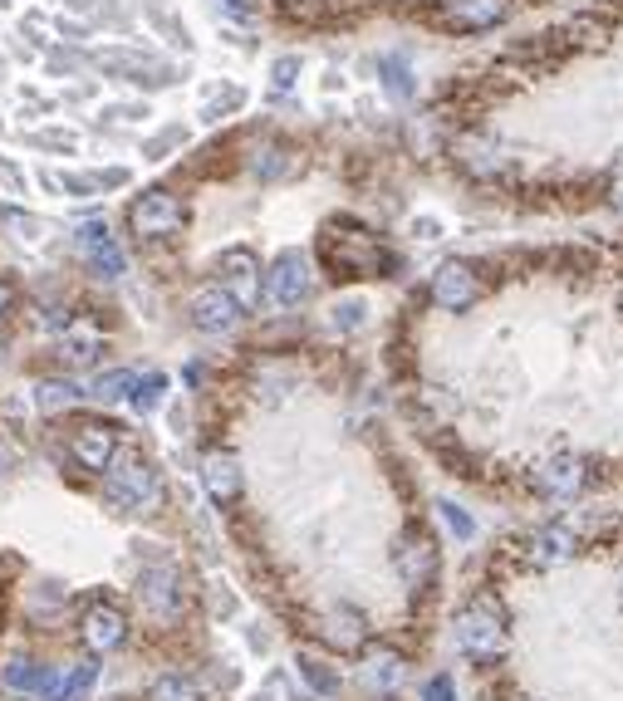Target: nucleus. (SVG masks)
I'll use <instances>...</instances> for the list:
<instances>
[{"instance_id": "1", "label": "nucleus", "mask_w": 623, "mask_h": 701, "mask_svg": "<svg viewBox=\"0 0 623 701\" xmlns=\"http://www.w3.org/2000/svg\"><path fill=\"white\" fill-rule=\"evenodd\" d=\"M452 642L462 657L472 662H496L505 652V618L496 603H466L456 613V628H452Z\"/></svg>"}, {"instance_id": "2", "label": "nucleus", "mask_w": 623, "mask_h": 701, "mask_svg": "<svg viewBox=\"0 0 623 701\" xmlns=\"http://www.w3.org/2000/svg\"><path fill=\"white\" fill-rule=\"evenodd\" d=\"M103 495H109L119 511H143V505L158 501V471L143 456H113L109 476H103Z\"/></svg>"}, {"instance_id": "3", "label": "nucleus", "mask_w": 623, "mask_h": 701, "mask_svg": "<svg viewBox=\"0 0 623 701\" xmlns=\"http://www.w3.org/2000/svg\"><path fill=\"white\" fill-rule=\"evenodd\" d=\"M266 295H270V305H280V309H295L315 295V266H309L305 250H280L270 275H266Z\"/></svg>"}, {"instance_id": "4", "label": "nucleus", "mask_w": 623, "mask_h": 701, "mask_svg": "<svg viewBox=\"0 0 623 701\" xmlns=\"http://www.w3.org/2000/svg\"><path fill=\"white\" fill-rule=\"evenodd\" d=\"M182 221H187V211H182V201L172 197V192H143L129 207V226H133V236H143V241L172 236V231H182Z\"/></svg>"}, {"instance_id": "5", "label": "nucleus", "mask_w": 623, "mask_h": 701, "mask_svg": "<svg viewBox=\"0 0 623 701\" xmlns=\"http://www.w3.org/2000/svg\"><path fill=\"white\" fill-rule=\"evenodd\" d=\"M217 275H221V290L236 299L241 309H256L260 299V260L251 246H231L217 256Z\"/></svg>"}, {"instance_id": "6", "label": "nucleus", "mask_w": 623, "mask_h": 701, "mask_svg": "<svg viewBox=\"0 0 623 701\" xmlns=\"http://www.w3.org/2000/svg\"><path fill=\"white\" fill-rule=\"evenodd\" d=\"M393 564H398V574H403V583L407 589H432L437 583V544H432V534L427 530H403V540H398V550H393Z\"/></svg>"}, {"instance_id": "7", "label": "nucleus", "mask_w": 623, "mask_h": 701, "mask_svg": "<svg viewBox=\"0 0 623 701\" xmlns=\"http://www.w3.org/2000/svg\"><path fill=\"white\" fill-rule=\"evenodd\" d=\"M187 315H192V329H201V334H231L246 309H241L221 285H201L197 295H192Z\"/></svg>"}, {"instance_id": "8", "label": "nucleus", "mask_w": 623, "mask_h": 701, "mask_svg": "<svg viewBox=\"0 0 623 701\" xmlns=\"http://www.w3.org/2000/svg\"><path fill=\"white\" fill-rule=\"evenodd\" d=\"M476 295H481V280H476V266H466V260H447V266L432 275V299H437V309H447V315L472 309Z\"/></svg>"}, {"instance_id": "9", "label": "nucleus", "mask_w": 623, "mask_h": 701, "mask_svg": "<svg viewBox=\"0 0 623 701\" xmlns=\"http://www.w3.org/2000/svg\"><path fill=\"white\" fill-rule=\"evenodd\" d=\"M70 452L84 471H109L113 456H119V432L109 422H84V427H74Z\"/></svg>"}, {"instance_id": "10", "label": "nucleus", "mask_w": 623, "mask_h": 701, "mask_svg": "<svg viewBox=\"0 0 623 701\" xmlns=\"http://www.w3.org/2000/svg\"><path fill=\"white\" fill-rule=\"evenodd\" d=\"M80 632H84V648L89 652H113L129 638V618H123V608H113V603H94V608H84Z\"/></svg>"}, {"instance_id": "11", "label": "nucleus", "mask_w": 623, "mask_h": 701, "mask_svg": "<svg viewBox=\"0 0 623 701\" xmlns=\"http://www.w3.org/2000/svg\"><path fill=\"white\" fill-rule=\"evenodd\" d=\"M80 250H84V260H89L103 280H119L123 266H129V260H123V246L109 236V226H103V221H89V226L80 231Z\"/></svg>"}, {"instance_id": "12", "label": "nucleus", "mask_w": 623, "mask_h": 701, "mask_svg": "<svg viewBox=\"0 0 623 701\" xmlns=\"http://www.w3.org/2000/svg\"><path fill=\"white\" fill-rule=\"evenodd\" d=\"M535 485H540L550 501H574L584 491V456H554L535 471Z\"/></svg>"}, {"instance_id": "13", "label": "nucleus", "mask_w": 623, "mask_h": 701, "mask_svg": "<svg viewBox=\"0 0 623 701\" xmlns=\"http://www.w3.org/2000/svg\"><path fill=\"white\" fill-rule=\"evenodd\" d=\"M138 593H143V603H148L158 618H172V613L182 608V579H178V569H172V564H158V569L143 574Z\"/></svg>"}, {"instance_id": "14", "label": "nucleus", "mask_w": 623, "mask_h": 701, "mask_svg": "<svg viewBox=\"0 0 623 701\" xmlns=\"http://www.w3.org/2000/svg\"><path fill=\"white\" fill-rule=\"evenodd\" d=\"M201 485L217 505H231L241 495V462L231 452H211L201 456Z\"/></svg>"}, {"instance_id": "15", "label": "nucleus", "mask_w": 623, "mask_h": 701, "mask_svg": "<svg viewBox=\"0 0 623 701\" xmlns=\"http://www.w3.org/2000/svg\"><path fill=\"white\" fill-rule=\"evenodd\" d=\"M574 530L564 520H554V525H540V530L530 534V559H535V569H554V564H564L574 554Z\"/></svg>"}, {"instance_id": "16", "label": "nucleus", "mask_w": 623, "mask_h": 701, "mask_svg": "<svg viewBox=\"0 0 623 701\" xmlns=\"http://www.w3.org/2000/svg\"><path fill=\"white\" fill-rule=\"evenodd\" d=\"M511 0H452V21L462 30H491V25L505 21Z\"/></svg>"}, {"instance_id": "17", "label": "nucleus", "mask_w": 623, "mask_h": 701, "mask_svg": "<svg viewBox=\"0 0 623 701\" xmlns=\"http://www.w3.org/2000/svg\"><path fill=\"white\" fill-rule=\"evenodd\" d=\"M378 79H383V94L393 103H413L417 99V79H413V70H407L403 54H383V60H378Z\"/></svg>"}, {"instance_id": "18", "label": "nucleus", "mask_w": 623, "mask_h": 701, "mask_svg": "<svg viewBox=\"0 0 623 701\" xmlns=\"http://www.w3.org/2000/svg\"><path fill=\"white\" fill-rule=\"evenodd\" d=\"M295 672H300V681H305L315 697H339V672L329 667L325 657H315V652H300L295 657Z\"/></svg>"}, {"instance_id": "19", "label": "nucleus", "mask_w": 623, "mask_h": 701, "mask_svg": "<svg viewBox=\"0 0 623 701\" xmlns=\"http://www.w3.org/2000/svg\"><path fill=\"white\" fill-rule=\"evenodd\" d=\"M403 672H407L403 652H393V648H378V652H368V667H364V677L374 681L378 691H393L398 681H403Z\"/></svg>"}, {"instance_id": "20", "label": "nucleus", "mask_w": 623, "mask_h": 701, "mask_svg": "<svg viewBox=\"0 0 623 701\" xmlns=\"http://www.w3.org/2000/svg\"><path fill=\"white\" fill-rule=\"evenodd\" d=\"M329 642H334L339 652L364 648V618H358L354 608H334L329 613Z\"/></svg>"}, {"instance_id": "21", "label": "nucleus", "mask_w": 623, "mask_h": 701, "mask_svg": "<svg viewBox=\"0 0 623 701\" xmlns=\"http://www.w3.org/2000/svg\"><path fill=\"white\" fill-rule=\"evenodd\" d=\"M133 383H138V373H129V368H113V373L94 378L89 397H99V403H123V397H133Z\"/></svg>"}, {"instance_id": "22", "label": "nucleus", "mask_w": 623, "mask_h": 701, "mask_svg": "<svg viewBox=\"0 0 623 701\" xmlns=\"http://www.w3.org/2000/svg\"><path fill=\"white\" fill-rule=\"evenodd\" d=\"M80 397L84 393L74 383H64V378H50V383L35 388V407H40V413H64V407H74Z\"/></svg>"}, {"instance_id": "23", "label": "nucleus", "mask_w": 623, "mask_h": 701, "mask_svg": "<svg viewBox=\"0 0 623 701\" xmlns=\"http://www.w3.org/2000/svg\"><path fill=\"white\" fill-rule=\"evenodd\" d=\"M251 168H256L260 182H280V177H290V172H295V158H290L285 148H276V143H270V148L256 152V162H251Z\"/></svg>"}, {"instance_id": "24", "label": "nucleus", "mask_w": 623, "mask_h": 701, "mask_svg": "<svg viewBox=\"0 0 623 701\" xmlns=\"http://www.w3.org/2000/svg\"><path fill=\"white\" fill-rule=\"evenodd\" d=\"M45 677H50V667H40L30 657H15L5 667V687H15V691H45Z\"/></svg>"}, {"instance_id": "25", "label": "nucleus", "mask_w": 623, "mask_h": 701, "mask_svg": "<svg viewBox=\"0 0 623 701\" xmlns=\"http://www.w3.org/2000/svg\"><path fill=\"white\" fill-rule=\"evenodd\" d=\"M462 162L476 177H491V172H501V148H491V143H462Z\"/></svg>"}, {"instance_id": "26", "label": "nucleus", "mask_w": 623, "mask_h": 701, "mask_svg": "<svg viewBox=\"0 0 623 701\" xmlns=\"http://www.w3.org/2000/svg\"><path fill=\"white\" fill-rule=\"evenodd\" d=\"M94 681H99V662H80V667L64 677V687H60V701H84L94 691Z\"/></svg>"}, {"instance_id": "27", "label": "nucleus", "mask_w": 623, "mask_h": 701, "mask_svg": "<svg viewBox=\"0 0 623 701\" xmlns=\"http://www.w3.org/2000/svg\"><path fill=\"white\" fill-rule=\"evenodd\" d=\"M148 701H201V691H197V681H187V677H158Z\"/></svg>"}, {"instance_id": "28", "label": "nucleus", "mask_w": 623, "mask_h": 701, "mask_svg": "<svg viewBox=\"0 0 623 701\" xmlns=\"http://www.w3.org/2000/svg\"><path fill=\"white\" fill-rule=\"evenodd\" d=\"M162 393H168V378L162 373L138 378V383H133V407H138V413H152V407L162 403Z\"/></svg>"}, {"instance_id": "29", "label": "nucleus", "mask_w": 623, "mask_h": 701, "mask_svg": "<svg viewBox=\"0 0 623 701\" xmlns=\"http://www.w3.org/2000/svg\"><path fill=\"white\" fill-rule=\"evenodd\" d=\"M437 511H442L447 530H452L456 540H476V520H472V515H466V511H462V505H456V501H442V505H437Z\"/></svg>"}, {"instance_id": "30", "label": "nucleus", "mask_w": 623, "mask_h": 701, "mask_svg": "<svg viewBox=\"0 0 623 701\" xmlns=\"http://www.w3.org/2000/svg\"><path fill=\"white\" fill-rule=\"evenodd\" d=\"M0 226L15 231V241H40V221L25 217V211H0Z\"/></svg>"}, {"instance_id": "31", "label": "nucleus", "mask_w": 623, "mask_h": 701, "mask_svg": "<svg viewBox=\"0 0 623 701\" xmlns=\"http://www.w3.org/2000/svg\"><path fill=\"white\" fill-rule=\"evenodd\" d=\"M423 701H456V677L437 672V677L423 681Z\"/></svg>"}, {"instance_id": "32", "label": "nucleus", "mask_w": 623, "mask_h": 701, "mask_svg": "<svg viewBox=\"0 0 623 701\" xmlns=\"http://www.w3.org/2000/svg\"><path fill=\"white\" fill-rule=\"evenodd\" d=\"M295 74H300V60H295V54H290V60H280V64H276V89L285 94L290 84H295Z\"/></svg>"}, {"instance_id": "33", "label": "nucleus", "mask_w": 623, "mask_h": 701, "mask_svg": "<svg viewBox=\"0 0 623 701\" xmlns=\"http://www.w3.org/2000/svg\"><path fill=\"white\" fill-rule=\"evenodd\" d=\"M11 305H15V295H11V285H5V280H0V319L11 315Z\"/></svg>"}, {"instance_id": "34", "label": "nucleus", "mask_w": 623, "mask_h": 701, "mask_svg": "<svg viewBox=\"0 0 623 701\" xmlns=\"http://www.w3.org/2000/svg\"><path fill=\"white\" fill-rule=\"evenodd\" d=\"M613 207H619V211H623V177H619V182H613Z\"/></svg>"}, {"instance_id": "35", "label": "nucleus", "mask_w": 623, "mask_h": 701, "mask_svg": "<svg viewBox=\"0 0 623 701\" xmlns=\"http://www.w3.org/2000/svg\"><path fill=\"white\" fill-rule=\"evenodd\" d=\"M515 701H521V697H515Z\"/></svg>"}]
</instances>
